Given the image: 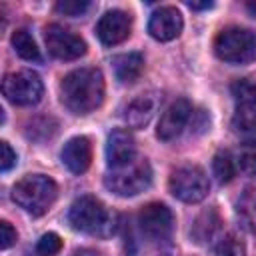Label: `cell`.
I'll use <instances>...</instances> for the list:
<instances>
[{"label": "cell", "mask_w": 256, "mask_h": 256, "mask_svg": "<svg viewBox=\"0 0 256 256\" xmlns=\"http://www.w3.org/2000/svg\"><path fill=\"white\" fill-rule=\"evenodd\" d=\"M44 40L48 52L58 60H76L86 54V42L60 24H48L44 28Z\"/></svg>", "instance_id": "10"}, {"label": "cell", "mask_w": 256, "mask_h": 256, "mask_svg": "<svg viewBox=\"0 0 256 256\" xmlns=\"http://www.w3.org/2000/svg\"><path fill=\"white\" fill-rule=\"evenodd\" d=\"M160 100L162 98L156 92H146V94L136 96L124 110V122L130 128H144L152 120V116L156 114Z\"/></svg>", "instance_id": "16"}, {"label": "cell", "mask_w": 256, "mask_h": 256, "mask_svg": "<svg viewBox=\"0 0 256 256\" xmlns=\"http://www.w3.org/2000/svg\"><path fill=\"white\" fill-rule=\"evenodd\" d=\"M218 228H220V216H218V212L214 208H210V210H204L194 220L190 234H192L194 242L204 244V242H210L214 238V234L218 232Z\"/></svg>", "instance_id": "18"}, {"label": "cell", "mask_w": 256, "mask_h": 256, "mask_svg": "<svg viewBox=\"0 0 256 256\" xmlns=\"http://www.w3.org/2000/svg\"><path fill=\"white\" fill-rule=\"evenodd\" d=\"M72 256H102V254L96 250H90V248H82V250H76Z\"/></svg>", "instance_id": "29"}, {"label": "cell", "mask_w": 256, "mask_h": 256, "mask_svg": "<svg viewBox=\"0 0 256 256\" xmlns=\"http://www.w3.org/2000/svg\"><path fill=\"white\" fill-rule=\"evenodd\" d=\"M150 182H152V168H150V162L142 156H136L132 162L120 168H112L104 176L106 188L122 198L144 192L150 186Z\"/></svg>", "instance_id": "4"}, {"label": "cell", "mask_w": 256, "mask_h": 256, "mask_svg": "<svg viewBox=\"0 0 256 256\" xmlns=\"http://www.w3.org/2000/svg\"><path fill=\"white\" fill-rule=\"evenodd\" d=\"M136 142L132 138V134L128 130H114L108 136V144H106V160H108V168H120L128 162H132L136 158Z\"/></svg>", "instance_id": "15"}, {"label": "cell", "mask_w": 256, "mask_h": 256, "mask_svg": "<svg viewBox=\"0 0 256 256\" xmlns=\"http://www.w3.org/2000/svg\"><path fill=\"white\" fill-rule=\"evenodd\" d=\"M212 172H214V176H216V180L220 184H226V182H230L234 178L236 168H234V160H232L230 152H218L214 156V160H212Z\"/></svg>", "instance_id": "22"}, {"label": "cell", "mask_w": 256, "mask_h": 256, "mask_svg": "<svg viewBox=\"0 0 256 256\" xmlns=\"http://www.w3.org/2000/svg\"><path fill=\"white\" fill-rule=\"evenodd\" d=\"M0 150H2L0 168H2V172H8V170L16 164V152L10 148V144H8V142H0Z\"/></svg>", "instance_id": "27"}, {"label": "cell", "mask_w": 256, "mask_h": 256, "mask_svg": "<svg viewBox=\"0 0 256 256\" xmlns=\"http://www.w3.org/2000/svg\"><path fill=\"white\" fill-rule=\"evenodd\" d=\"M182 14L178 8L174 6H162L158 10L152 12L150 20H148V32L154 40L160 42H170L174 40L180 32H182Z\"/></svg>", "instance_id": "12"}, {"label": "cell", "mask_w": 256, "mask_h": 256, "mask_svg": "<svg viewBox=\"0 0 256 256\" xmlns=\"http://www.w3.org/2000/svg\"><path fill=\"white\" fill-rule=\"evenodd\" d=\"M16 238H18V234H16V230L10 226V222L2 220V222H0V246H2V250L10 248V246L16 242Z\"/></svg>", "instance_id": "26"}, {"label": "cell", "mask_w": 256, "mask_h": 256, "mask_svg": "<svg viewBox=\"0 0 256 256\" xmlns=\"http://www.w3.org/2000/svg\"><path fill=\"white\" fill-rule=\"evenodd\" d=\"M60 250H62V240L54 232L42 234L40 240L36 242V256H56Z\"/></svg>", "instance_id": "23"}, {"label": "cell", "mask_w": 256, "mask_h": 256, "mask_svg": "<svg viewBox=\"0 0 256 256\" xmlns=\"http://www.w3.org/2000/svg\"><path fill=\"white\" fill-rule=\"evenodd\" d=\"M90 2H86V0H60L58 4H56V10L60 12V14H64V16H82V14H86L88 10H90Z\"/></svg>", "instance_id": "25"}, {"label": "cell", "mask_w": 256, "mask_h": 256, "mask_svg": "<svg viewBox=\"0 0 256 256\" xmlns=\"http://www.w3.org/2000/svg\"><path fill=\"white\" fill-rule=\"evenodd\" d=\"M104 76L98 68H78L60 82V96L72 114H90L104 102Z\"/></svg>", "instance_id": "1"}, {"label": "cell", "mask_w": 256, "mask_h": 256, "mask_svg": "<svg viewBox=\"0 0 256 256\" xmlns=\"http://www.w3.org/2000/svg\"><path fill=\"white\" fill-rule=\"evenodd\" d=\"M214 52L228 64H248L256 60V32L240 26L224 28L214 40Z\"/></svg>", "instance_id": "5"}, {"label": "cell", "mask_w": 256, "mask_h": 256, "mask_svg": "<svg viewBox=\"0 0 256 256\" xmlns=\"http://www.w3.org/2000/svg\"><path fill=\"white\" fill-rule=\"evenodd\" d=\"M10 42H12V48L16 50V54H18L20 58H24V60H28V62H38V60H40V50H38V46H36L32 34H30L26 28L16 30V32L12 34V38H10Z\"/></svg>", "instance_id": "20"}, {"label": "cell", "mask_w": 256, "mask_h": 256, "mask_svg": "<svg viewBox=\"0 0 256 256\" xmlns=\"http://www.w3.org/2000/svg\"><path fill=\"white\" fill-rule=\"evenodd\" d=\"M212 6H214L212 2H188V8H192V10H208Z\"/></svg>", "instance_id": "28"}, {"label": "cell", "mask_w": 256, "mask_h": 256, "mask_svg": "<svg viewBox=\"0 0 256 256\" xmlns=\"http://www.w3.org/2000/svg\"><path fill=\"white\" fill-rule=\"evenodd\" d=\"M138 226L150 242H164L170 238L174 228V216L168 206L160 202L146 204L138 214Z\"/></svg>", "instance_id": "9"}, {"label": "cell", "mask_w": 256, "mask_h": 256, "mask_svg": "<svg viewBox=\"0 0 256 256\" xmlns=\"http://www.w3.org/2000/svg\"><path fill=\"white\" fill-rule=\"evenodd\" d=\"M234 98V130H254L256 128V84L250 80H236L230 86Z\"/></svg>", "instance_id": "8"}, {"label": "cell", "mask_w": 256, "mask_h": 256, "mask_svg": "<svg viewBox=\"0 0 256 256\" xmlns=\"http://www.w3.org/2000/svg\"><path fill=\"white\" fill-rule=\"evenodd\" d=\"M58 186L50 176L28 174L12 188V200L32 216H42L56 202Z\"/></svg>", "instance_id": "3"}, {"label": "cell", "mask_w": 256, "mask_h": 256, "mask_svg": "<svg viewBox=\"0 0 256 256\" xmlns=\"http://www.w3.org/2000/svg\"><path fill=\"white\" fill-rule=\"evenodd\" d=\"M112 68L116 78L122 84H132L140 78L142 70H144V56L140 52H126L120 54L112 60Z\"/></svg>", "instance_id": "17"}, {"label": "cell", "mask_w": 256, "mask_h": 256, "mask_svg": "<svg viewBox=\"0 0 256 256\" xmlns=\"http://www.w3.org/2000/svg\"><path fill=\"white\" fill-rule=\"evenodd\" d=\"M132 20L124 10H108L96 24V34L104 46H116L130 34Z\"/></svg>", "instance_id": "13"}, {"label": "cell", "mask_w": 256, "mask_h": 256, "mask_svg": "<svg viewBox=\"0 0 256 256\" xmlns=\"http://www.w3.org/2000/svg\"><path fill=\"white\" fill-rule=\"evenodd\" d=\"M192 118V104L186 98H178L174 100L160 116L158 128H156V136L164 142H170L174 138H178L182 134V130L186 128L188 120Z\"/></svg>", "instance_id": "11"}, {"label": "cell", "mask_w": 256, "mask_h": 256, "mask_svg": "<svg viewBox=\"0 0 256 256\" xmlns=\"http://www.w3.org/2000/svg\"><path fill=\"white\" fill-rule=\"evenodd\" d=\"M246 10L250 12V16L256 18V2H246Z\"/></svg>", "instance_id": "30"}, {"label": "cell", "mask_w": 256, "mask_h": 256, "mask_svg": "<svg viewBox=\"0 0 256 256\" xmlns=\"http://www.w3.org/2000/svg\"><path fill=\"white\" fill-rule=\"evenodd\" d=\"M62 164L72 172V174H84L90 168L92 162V144L86 136H74L70 138L62 152H60Z\"/></svg>", "instance_id": "14"}, {"label": "cell", "mask_w": 256, "mask_h": 256, "mask_svg": "<svg viewBox=\"0 0 256 256\" xmlns=\"http://www.w3.org/2000/svg\"><path fill=\"white\" fill-rule=\"evenodd\" d=\"M2 94L16 106H34L42 100L44 84L34 70H16L4 76Z\"/></svg>", "instance_id": "6"}, {"label": "cell", "mask_w": 256, "mask_h": 256, "mask_svg": "<svg viewBox=\"0 0 256 256\" xmlns=\"http://www.w3.org/2000/svg\"><path fill=\"white\" fill-rule=\"evenodd\" d=\"M216 256H246V250H244V244L236 236L228 234L218 242Z\"/></svg>", "instance_id": "24"}, {"label": "cell", "mask_w": 256, "mask_h": 256, "mask_svg": "<svg viewBox=\"0 0 256 256\" xmlns=\"http://www.w3.org/2000/svg\"><path fill=\"white\" fill-rule=\"evenodd\" d=\"M236 214L244 230L250 234H256V186H250L244 190L236 204Z\"/></svg>", "instance_id": "19"}, {"label": "cell", "mask_w": 256, "mask_h": 256, "mask_svg": "<svg viewBox=\"0 0 256 256\" xmlns=\"http://www.w3.org/2000/svg\"><path fill=\"white\" fill-rule=\"evenodd\" d=\"M236 162L244 174L256 178V138L240 144L238 154H236Z\"/></svg>", "instance_id": "21"}, {"label": "cell", "mask_w": 256, "mask_h": 256, "mask_svg": "<svg viewBox=\"0 0 256 256\" xmlns=\"http://www.w3.org/2000/svg\"><path fill=\"white\" fill-rule=\"evenodd\" d=\"M68 222L74 230L96 238H108L116 230V214L94 196H80L68 210Z\"/></svg>", "instance_id": "2"}, {"label": "cell", "mask_w": 256, "mask_h": 256, "mask_svg": "<svg viewBox=\"0 0 256 256\" xmlns=\"http://www.w3.org/2000/svg\"><path fill=\"white\" fill-rule=\"evenodd\" d=\"M168 188H170L174 198H178L182 202H188V204H196V202H200L208 196L210 182H208V176L204 174L202 168H198V166H180L170 174Z\"/></svg>", "instance_id": "7"}]
</instances>
